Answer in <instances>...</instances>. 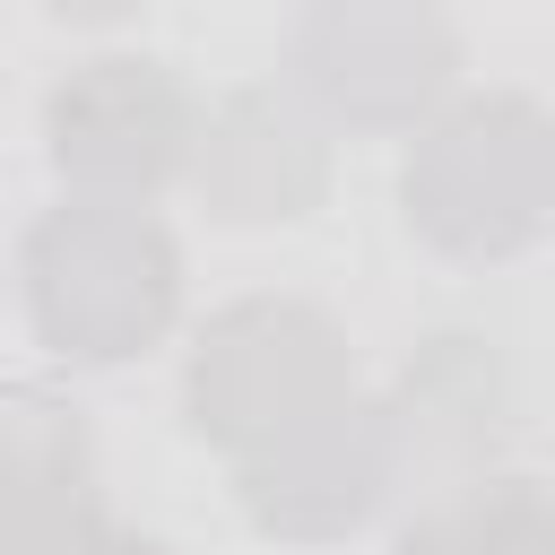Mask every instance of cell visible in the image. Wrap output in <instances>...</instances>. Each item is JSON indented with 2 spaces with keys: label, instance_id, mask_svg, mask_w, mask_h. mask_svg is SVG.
<instances>
[]
</instances>
